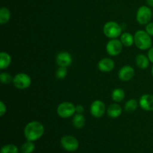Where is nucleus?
Returning <instances> with one entry per match:
<instances>
[{
    "mask_svg": "<svg viewBox=\"0 0 153 153\" xmlns=\"http://www.w3.org/2000/svg\"><path fill=\"white\" fill-rule=\"evenodd\" d=\"M0 153H19V149L16 145L9 143L1 147Z\"/></svg>",
    "mask_w": 153,
    "mask_h": 153,
    "instance_id": "obj_23",
    "label": "nucleus"
},
{
    "mask_svg": "<svg viewBox=\"0 0 153 153\" xmlns=\"http://www.w3.org/2000/svg\"><path fill=\"white\" fill-rule=\"evenodd\" d=\"M106 113L108 114V116L112 119H116L118 118L123 113V108L118 103L115 102L113 104H111L108 107Z\"/></svg>",
    "mask_w": 153,
    "mask_h": 153,
    "instance_id": "obj_14",
    "label": "nucleus"
},
{
    "mask_svg": "<svg viewBox=\"0 0 153 153\" xmlns=\"http://www.w3.org/2000/svg\"><path fill=\"white\" fill-rule=\"evenodd\" d=\"M123 45L121 43L120 40L117 38L110 39L106 43L105 50L108 55L110 56H117L122 52Z\"/></svg>",
    "mask_w": 153,
    "mask_h": 153,
    "instance_id": "obj_7",
    "label": "nucleus"
},
{
    "mask_svg": "<svg viewBox=\"0 0 153 153\" xmlns=\"http://www.w3.org/2000/svg\"><path fill=\"white\" fill-rule=\"evenodd\" d=\"M35 149V144L33 141L27 140L21 146V152L22 153H32Z\"/></svg>",
    "mask_w": 153,
    "mask_h": 153,
    "instance_id": "obj_22",
    "label": "nucleus"
},
{
    "mask_svg": "<svg viewBox=\"0 0 153 153\" xmlns=\"http://www.w3.org/2000/svg\"><path fill=\"white\" fill-rule=\"evenodd\" d=\"M61 145L66 151L75 152L79 148V142L74 136L64 135L61 138Z\"/></svg>",
    "mask_w": 153,
    "mask_h": 153,
    "instance_id": "obj_8",
    "label": "nucleus"
},
{
    "mask_svg": "<svg viewBox=\"0 0 153 153\" xmlns=\"http://www.w3.org/2000/svg\"><path fill=\"white\" fill-rule=\"evenodd\" d=\"M11 61L12 58L10 54L6 52H1L0 53V69L1 70L8 68L9 66L11 64Z\"/></svg>",
    "mask_w": 153,
    "mask_h": 153,
    "instance_id": "obj_16",
    "label": "nucleus"
},
{
    "mask_svg": "<svg viewBox=\"0 0 153 153\" xmlns=\"http://www.w3.org/2000/svg\"><path fill=\"white\" fill-rule=\"evenodd\" d=\"M151 74H152V78H153V66H152V69H151Z\"/></svg>",
    "mask_w": 153,
    "mask_h": 153,
    "instance_id": "obj_31",
    "label": "nucleus"
},
{
    "mask_svg": "<svg viewBox=\"0 0 153 153\" xmlns=\"http://www.w3.org/2000/svg\"><path fill=\"white\" fill-rule=\"evenodd\" d=\"M12 83L16 89L25 90L31 86V79L26 73H19L13 76Z\"/></svg>",
    "mask_w": 153,
    "mask_h": 153,
    "instance_id": "obj_6",
    "label": "nucleus"
},
{
    "mask_svg": "<svg viewBox=\"0 0 153 153\" xmlns=\"http://www.w3.org/2000/svg\"><path fill=\"white\" fill-rule=\"evenodd\" d=\"M120 40L125 47H130L133 44H134V35H132L129 32L122 33L121 36L120 37Z\"/></svg>",
    "mask_w": 153,
    "mask_h": 153,
    "instance_id": "obj_17",
    "label": "nucleus"
},
{
    "mask_svg": "<svg viewBox=\"0 0 153 153\" xmlns=\"http://www.w3.org/2000/svg\"><path fill=\"white\" fill-rule=\"evenodd\" d=\"M67 76V67H58L55 72V76L58 79H64Z\"/></svg>",
    "mask_w": 153,
    "mask_h": 153,
    "instance_id": "obj_25",
    "label": "nucleus"
},
{
    "mask_svg": "<svg viewBox=\"0 0 153 153\" xmlns=\"http://www.w3.org/2000/svg\"><path fill=\"white\" fill-rule=\"evenodd\" d=\"M45 131L44 126L39 121H31L25 125L24 128V136L27 140L36 141L43 135Z\"/></svg>",
    "mask_w": 153,
    "mask_h": 153,
    "instance_id": "obj_1",
    "label": "nucleus"
},
{
    "mask_svg": "<svg viewBox=\"0 0 153 153\" xmlns=\"http://www.w3.org/2000/svg\"><path fill=\"white\" fill-rule=\"evenodd\" d=\"M145 31L151 36L153 37V22H149L146 25V28H145Z\"/></svg>",
    "mask_w": 153,
    "mask_h": 153,
    "instance_id": "obj_26",
    "label": "nucleus"
},
{
    "mask_svg": "<svg viewBox=\"0 0 153 153\" xmlns=\"http://www.w3.org/2000/svg\"><path fill=\"white\" fill-rule=\"evenodd\" d=\"M149 58L147 55H145L143 54H138L135 58V64L139 69L140 70H146L149 66Z\"/></svg>",
    "mask_w": 153,
    "mask_h": 153,
    "instance_id": "obj_15",
    "label": "nucleus"
},
{
    "mask_svg": "<svg viewBox=\"0 0 153 153\" xmlns=\"http://www.w3.org/2000/svg\"><path fill=\"white\" fill-rule=\"evenodd\" d=\"M126 98L125 91L121 88H115L111 93V99L114 102L120 103Z\"/></svg>",
    "mask_w": 153,
    "mask_h": 153,
    "instance_id": "obj_20",
    "label": "nucleus"
},
{
    "mask_svg": "<svg viewBox=\"0 0 153 153\" xmlns=\"http://www.w3.org/2000/svg\"><path fill=\"white\" fill-rule=\"evenodd\" d=\"M147 57H148V58H149L150 63H152L153 64V47L152 46L150 48V49H148Z\"/></svg>",
    "mask_w": 153,
    "mask_h": 153,
    "instance_id": "obj_28",
    "label": "nucleus"
},
{
    "mask_svg": "<svg viewBox=\"0 0 153 153\" xmlns=\"http://www.w3.org/2000/svg\"><path fill=\"white\" fill-rule=\"evenodd\" d=\"M107 109L105 104L102 100H94L90 107V112L94 118H100L105 114Z\"/></svg>",
    "mask_w": 153,
    "mask_h": 153,
    "instance_id": "obj_9",
    "label": "nucleus"
},
{
    "mask_svg": "<svg viewBox=\"0 0 153 153\" xmlns=\"http://www.w3.org/2000/svg\"><path fill=\"white\" fill-rule=\"evenodd\" d=\"M55 61L58 67H67V68L73 63V58L70 52H67V51H62L57 54Z\"/></svg>",
    "mask_w": 153,
    "mask_h": 153,
    "instance_id": "obj_10",
    "label": "nucleus"
},
{
    "mask_svg": "<svg viewBox=\"0 0 153 153\" xmlns=\"http://www.w3.org/2000/svg\"><path fill=\"white\" fill-rule=\"evenodd\" d=\"M13 76L7 72H2L0 73V81L3 85H8L13 82Z\"/></svg>",
    "mask_w": 153,
    "mask_h": 153,
    "instance_id": "obj_24",
    "label": "nucleus"
},
{
    "mask_svg": "<svg viewBox=\"0 0 153 153\" xmlns=\"http://www.w3.org/2000/svg\"><path fill=\"white\" fill-rule=\"evenodd\" d=\"M139 106L140 108L146 111H153V95L143 94L139 99Z\"/></svg>",
    "mask_w": 153,
    "mask_h": 153,
    "instance_id": "obj_12",
    "label": "nucleus"
},
{
    "mask_svg": "<svg viewBox=\"0 0 153 153\" xmlns=\"http://www.w3.org/2000/svg\"><path fill=\"white\" fill-rule=\"evenodd\" d=\"M135 74L134 69L131 66L125 65L120 69L118 72V78L122 82H128L131 80Z\"/></svg>",
    "mask_w": 153,
    "mask_h": 153,
    "instance_id": "obj_11",
    "label": "nucleus"
},
{
    "mask_svg": "<svg viewBox=\"0 0 153 153\" xmlns=\"http://www.w3.org/2000/svg\"><path fill=\"white\" fill-rule=\"evenodd\" d=\"M152 16H153V10H152Z\"/></svg>",
    "mask_w": 153,
    "mask_h": 153,
    "instance_id": "obj_32",
    "label": "nucleus"
},
{
    "mask_svg": "<svg viewBox=\"0 0 153 153\" xmlns=\"http://www.w3.org/2000/svg\"><path fill=\"white\" fill-rule=\"evenodd\" d=\"M103 33L109 39H115L122 34V27L115 21H108L103 26Z\"/></svg>",
    "mask_w": 153,
    "mask_h": 153,
    "instance_id": "obj_3",
    "label": "nucleus"
},
{
    "mask_svg": "<svg viewBox=\"0 0 153 153\" xmlns=\"http://www.w3.org/2000/svg\"><path fill=\"white\" fill-rule=\"evenodd\" d=\"M11 13L10 10L6 7H2L0 8V24L5 25L10 21Z\"/></svg>",
    "mask_w": 153,
    "mask_h": 153,
    "instance_id": "obj_21",
    "label": "nucleus"
},
{
    "mask_svg": "<svg viewBox=\"0 0 153 153\" xmlns=\"http://www.w3.org/2000/svg\"><path fill=\"white\" fill-rule=\"evenodd\" d=\"M7 111V107L3 101H0V117H3Z\"/></svg>",
    "mask_w": 153,
    "mask_h": 153,
    "instance_id": "obj_27",
    "label": "nucleus"
},
{
    "mask_svg": "<svg viewBox=\"0 0 153 153\" xmlns=\"http://www.w3.org/2000/svg\"><path fill=\"white\" fill-rule=\"evenodd\" d=\"M85 108L82 105H76V113L77 114H83Z\"/></svg>",
    "mask_w": 153,
    "mask_h": 153,
    "instance_id": "obj_29",
    "label": "nucleus"
},
{
    "mask_svg": "<svg viewBox=\"0 0 153 153\" xmlns=\"http://www.w3.org/2000/svg\"><path fill=\"white\" fill-rule=\"evenodd\" d=\"M139 106V102L136 99H130L126 102L124 105V110L128 113H133L137 109Z\"/></svg>",
    "mask_w": 153,
    "mask_h": 153,
    "instance_id": "obj_19",
    "label": "nucleus"
},
{
    "mask_svg": "<svg viewBox=\"0 0 153 153\" xmlns=\"http://www.w3.org/2000/svg\"><path fill=\"white\" fill-rule=\"evenodd\" d=\"M152 16V10L149 6L142 5L137 9L136 13V20L140 25H145L150 22Z\"/></svg>",
    "mask_w": 153,
    "mask_h": 153,
    "instance_id": "obj_5",
    "label": "nucleus"
},
{
    "mask_svg": "<svg viewBox=\"0 0 153 153\" xmlns=\"http://www.w3.org/2000/svg\"><path fill=\"white\" fill-rule=\"evenodd\" d=\"M98 69L102 73H110L114 69L115 62L112 58H103L98 62Z\"/></svg>",
    "mask_w": 153,
    "mask_h": 153,
    "instance_id": "obj_13",
    "label": "nucleus"
},
{
    "mask_svg": "<svg viewBox=\"0 0 153 153\" xmlns=\"http://www.w3.org/2000/svg\"><path fill=\"white\" fill-rule=\"evenodd\" d=\"M146 1L148 6H149L150 7H153V0H146Z\"/></svg>",
    "mask_w": 153,
    "mask_h": 153,
    "instance_id": "obj_30",
    "label": "nucleus"
},
{
    "mask_svg": "<svg viewBox=\"0 0 153 153\" xmlns=\"http://www.w3.org/2000/svg\"><path fill=\"white\" fill-rule=\"evenodd\" d=\"M85 117L82 114H77L73 115V119H72V123H73V126L76 128H82L85 126Z\"/></svg>",
    "mask_w": 153,
    "mask_h": 153,
    "instance_id": "obj_18",
    "label": "nucleus"
},
{
    "mask_svg": "<svg viewBox=\"0 0 153 153\" xmlns=\"http://www.w3.org/2000/svg\"><path fill=\"white\" fill-rule=\"evenodd\" d=\"M57 114L62 119H67L76 114V105L70 102H63L60 103L56 109Z\"/></svg>",
    "mask_w": 153,
    "mask_h": 153,
    "instance_id": "obj_4",
    "label": "nucleus"
},
{
    "mask_svg": "<svg viewBox=\"0 0 153 153\" xmlns=\"http://www.w3.org/2000/svg\"><path fill=\"white\" fill-rule=\"evenodd\" d=\"M134 45L140 50H148L152 46V37L143 30H138L134 34Z\"/></svg>",
    "mask_w": 153,
    "mask_h": 153,
    "instance_id": "obj_2",
    "label": "nucleus"
}]
</instances>
